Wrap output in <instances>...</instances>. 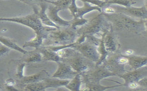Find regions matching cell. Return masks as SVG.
Listing matches in <instances>:
<instances>
[{"instance_id":"d4e9b609","label":"cell","mask_w":147,"mask_h":91,"mask_svg":"<svg viewBox=\"0 0 147 91\" xmlns=\"http://www.w3.org/2000/svg\"><path fill=\"white\" fill-rule=\"evenodd\" d=\"M101 41L100 44L98 47V52L100 55V58L98 62L96 64V65H100L104 64V62L106 61L108 57L109 56V52L106 50L104 43L103 39L101 37Z\"/></svg>"},{"instance_id":"4316f807","label":"cell","mask_w":147,"mask_h":91,"mask_svg":"<svg viewBox=\"0 0 147 91\" xmlns=\"http://www.w3.org/2000/svg\"><path fill=\"white\" fill-rule=\"evenodd\" d=\"M17 82L12 78H9V79H7L5 81V83L1 86L3 90L6 91H20L16 87Z\"/></svg>"},{"instance_id":"d6a6232c","label":"cell","mask_w":147,"mask_h":91,"mask_svg":"<svg viewBox=\"0 0 147 91\" xmlns=\"http://www.w3.org/2000/svg\"><path fill=\"white\" fill-rule=\"evenodd\" d=\"M102 13L105 14L114 13L116 12L115 9L108 6H104L102 7Z\"/></svg>"},{"instance_id":"f546056e","label":"cell","mask_w":147,"mask_h":91,"mask_svg":"<svg viewBox=\"0 0 147 91\" xmlns=\"http://www.w3.org/2000/svg\"><path fill=\"white\" fill-rule=\"evenodd\" d=\"M86 40L87 41L97 47L100 44L101 41V37H96V35H86Z\"/></svg>"},{"instance_id":"44dd1931","label":"cell","mask_w":147,"mask_h":91,"mask_svg":"<svg viewBox=\"0 0 147 91\" xmlns=\"http://www.w3.org/2000/svg\"><path fill=\"white\" fill-rule=\"evenodd\" d=\"M93 10H97L101 12V9L98 6H92L88 3V2H85L83 7L80 8L77 7L74 18H83L85 14L92 11Z\"/></svg>"},{"instance_id":"f1b7e54d","label":"cell","mask_w":147,"mask_h":91,"mask_svg":"<svg viewBox=\"0 0 147 91\" xmlns=\"http://www.w3.org/2000/svg\"><path fill=\"white\" fill-rule=\"evenodd\" d=\"M107 3H118L123 5L126 7H129L131 6L132 5L136 3L135 1H134L133 0H107Z\"/></svg>"},{"instance_id":"ba28073f","label":"cell","mask_w":147,"mask_h":91,"mask_svg":"<svg viewBox=\"0 0 147 91\" xmlns=\"http://www.w3.org/2000/svg\"><path fill=\"white\" fill-rule=\"evenodd\" d=\"M73 48L96 64L99 60L100 55L98 52V47L86 40L80 43L75 42Z\"/></svg>"},{"instance_id":"9a60e30c","label":"cell","mask_w":147,"mask_h":91,"mask_svg":"<svg viewBox=\"0 0 147 91\" xmlns=\"http://www.w3.org/2000/svg\"><path fill=\"white\" fill-rule=\"evenodd\" d=\"M59 11L61 10L59 8L54 5L49 4L46 12L50 20L58 27H69L70 26L71 21H66L60 17L58 14Z\"/></svg>"},{"instance_id":"8992f818","label":"cell","mask_w":147,"mask_h":91,"mask_svg":"<svg viewBox=\"0 0 147 91\" xmlns=\"http://www.w3.org/2000/svg\"><path fill=\"white\" fill-rule=\"evenodd\" d=\"M111 54L102 64L110 72L118 77L126 72L125 67L126 65L128 64V58L119 52Z\"/></svg>"},{"instance_id":"5b68a950","label":"cell","mask_w":147,"mask_h":91,"mask_svg":"<svg viewBox=\"0 0 147 91\" xmlns=\"http://www.w3.org/2000/svg\"><path fill=\"white\" fill-rule=\"evenodd\" d=\"M110 23L106 19L102 12L88 19V21L82 27L77 28L79 37L86 35H100L109 29Z\"/></svg>"},{"instance_id":"52a82bcc","label":"cell","mask_w":147,"mask_h":91,"mask_svg":"<svg viewBox=\"0 0 147 91\" xmlns=\"http://www.w3.org/2000/svg\"><path fill=\"white\" fill-rule=\"evenodd\" d=\"M82 79V84L91 83L100 84L102 79L110 77L116 76L111 73L103 64L96 65L88 71L81 74Z\"/></svg>"},{"instance_id":"484cf974","label":"cell","mask_w":147,"mask_h":91,"mask_svg":"<svg viewBox=\"0 0 147 91\" xmlns=\"http://www.w3.org/2000/svg\"><path fill=\"white\" fill-rule=\"evenodd\" d=\"M44 1L49 4L54 5L60 10L69 8L72 2V0H57L55 1H50L48 0Z\"/></svg>"},{"instance_id":"e0dca14e","label":"cell","mask_w":147,"mask_h":91,"mask_svg":"<svg viewBox=\"0 0 147 91\" xmlns=\"http://www.w3.org/2000/svg\"><path fill=\"white\" fill-rule=\"evenodd\" d=\"M119 13L126 15L129 17H134L145 20L147 17V10L145 7L140 8L128 7L127 8H117L116 9Z\"/></svg>"},{"instance_id":"d6986e66","label":"cell","mask_w":147,"mask_h":91,"mask_svg":"<svg viewBox=\"0 0 147 91\" xmlns=\"http://www.w3.org/2000/svg\"><path fill=\"white\" fill-rule=\"evenodd\" d=\"M19 59L28 64L42 61V55L37 49H35L34 50L28 51L26 54H24Z\"/></svg>"},{"instance_id":"8fae6325","label":"cell","mask_w":147,"mask_h":91,"mask_svg":"<svg viewBox=\"0 0 147 91\" xmlns=\"http://www.w3.org/2000/svg\"><path fill=\"white\" fill-rule=\"evenodd\" d=\"M27 65L19 58L10 60L8 68V74L10 78H13L16 82L21 79L24 76V69Z\"/></svg>"},{"instance_id":"7a4b0ae2","label":"cell","mask_w":147,"mask_h":91,"mask_svg":"<svg viewBox=\"0 0 147 91\" xmlns=\"http://www.w3.org/2000/svg\"><path fill=\"white\" fill-rule=\"evenodd\" d=\"M57 53L62 58V61L69 65L79 73L82 74L88 71L96 65L73 48H65Z\"/></svg>"},{"instance_id":"d590c367","label":"cell","mask_w":147,"mask_h":91,"mask_svg":"<svg viewBox=\"0 0 147 91\" xmlns=\"http://www.w3.org/2000/svg\"><path fill=\"white\" fill-rule=\"evenodd\" d=\"M145 7L147 10V0H145Z\"/></svg>"},{"instance_id":"836d02e7","label":"cell","mask_w":147,"mask_h":91,"mask_svg":"<svg viewBox=\"0 0 147 91\" xmlns=\"http://www.w3.org/2000/svg\"><path fill=\"white\" fill-rule=\"evenodd\" d=\"M141 88H144V90H147V77L144 78L138 82Z\"/></svg>"},{"instance_id":"9c48e42d","label":"cell","mask_w":147,"mask_h":91,"mask_svg":"<svg viewBox=\"0 0 147 91\" xmlns=\"http://www.w3.org/2000/svg\"><path fill=\"white\" fill-rule=\"evenodd\" d=\"M101 37L103 38L106 50L109 54H113L119 52L120 45L118 42L115 32L111 26L109 29L106 30L101 34Z\"/></svg>"},{"instance_id":"3957f363","label":"cell","mask_w":147,"mask_h":91,"mask_svg":"<svg viewBox=\"0 0 147 91\" xmlns=\"http://www.w3.org/2000/svg\"><path fill=\"white\" fill-rule=\"evenodd\" d=\"M1 21H10L27 26L34 30L35 37L45 41L47 38L49 32L58 29L54 27L44 26L38 15L34 12L32 14L24 17L12 18H1Z\"/></svg>"},{"instance_id":"6da1fadb","label":"cell","mask_w":147,"mask_h":91,"mask_svg":"<svg viewBox=\"0 0 147 91\" xmlns=\"http://www.w3.org/2000/svg\"><path fill=\"white\" fill-rule=\"evenodd\" d=\"M103 14L115 32L124 31L138 34L144 33L146 30L145 20L136 21L121 13Z\"/></svg>"},{"instance_id":"603a6c76","label":"cell","mask_w":147,"mask_h":91,"mask_svg":"<svg viewBox=\"0 0 147 91\" xmlns=\"http://www.w3.org/2000/svg\"><path fill=\"white\" fill-rule=\"evenodd\" d=\"M82 84V79L81 73H78L74 78L65 86L66 88L69 91H80Z\"/></svg>"},{"instance_id":"7402d4cb","label":"cell","mask_w":147,"mask_h":91,"mask_svg":"<svg viewBox=\"0 0 147 91\" xmlns=\"http://www.w3.org/2000/svg\"><path fill=\"white\" fill-rule=\"evenodd\" d=\"M0 42L1 43L6 46L10 49L16 50L17 51L23 54L28 52L27 51L25 50L17 44L15 40L10 39L9 38L1 36L0 37Z\"/></svg>"},{"instance_id":"ffe728a7","label":"cell","mask_w":147,"mask_h":91,"mask_svg":"<svg viewBox=\"0 0 147 91\" xmlns=\"http://www.w3.org/2000/svg\"><path fill=\"white\" fill-rule=\"evenodd\" d=\"M127 56V55H126ZM128 59V64L133 69H137L147 66V56H127Z\"/></svg>"},{"instance_id":"8d00e7d4","label":"cell","mask_w":147,"mask_h":91,"mask_svg":"<svg viewBox=\"0 0 147 91\" xmlns=\"http://www.w3.org/2000/svg\"><path fill=\"white\" fill-rule=\"evenodd\" d=\"M145 21H147V18H146V19H145Z\"/></svg>"},{"instance_id":"1f68e13d","label":"cell","mask_w":147,"mask_h":91,"mask_svg":"<svg viewBox=\"0 0 147 91\" xmlns=\"http://www.w3.org/2000/svg\"><path fill=\"white\" fill-rule=\"evenodd\" d=\"M19 1L32 7V6H34V5H38V2L41 0H19Z\"/></svg>"},{"instance_id":"cb8c5ba5","label":"cell","mask_w":147,"mask_h":91,"mask_svg":"<svg viewBox=\"0 0 147 91\" xmlns=\"http://www.w3.org/2000/svg\"><path fill=\"white\" fill-rule=\"evenodd\" d=\"M84 87L81 88L80 91H105L111 88H115V87H119L123 86L122 84L119 85L113 86H104L100 84H94L91 83H84L83 84Z\"/></svg>"},{"instance_id":"5bb4252c","label":"cell","mask_w":147,"mask_h":91,"mask_svg":"<svg viewBox=\"0 0 147 91\" xmlns=\"http://www.w3.org/2000/svg\"><path fill=\"white\" fill-rule=\"evenodd\" d=\"M50 75L46 70H42L38 73L31 75L24 76L21 79L17 82L16 87L20 91L22 87L26 85L39 82L46 78L50 77Z\"/></svg>"},{"instance_id":"4fadbf2b","label":"cell","mask_w":147,"mask_h":91,"mask_svg":"<svg viewBox=\"0 0 147 91\" xmlns=\"http://www.w3.org/2000/svg\"><path fill=\"white\" fill-rule=\"evenodd\" d=\"M58 68L52 76V78H57L62 80H70L78 74L69 65L64 62L60 61L57 63Z\"/></svg>"},{"instance_id":"83f0119b","label":"cell","mask_w":147,"mask_h":91,"mask_svg":"<svg viewBox=\"0 0 147 91\" xmlns=\"http://www.w3.org/2000/svg\"><path fill=\"white\" fill-rule=\"evenodd\" d=\"M88 19H85L83 18H74L71 21L70 27L74 29L77 30L78 27H82L88 21Z\"/></svg>"},{"instance_id":"30bf717a","label":"cell","mask_w":147,"mask_h":91,"mask_svg":"<svg viewBox=\"0 0 147 91\" xmlns=\"http://www.w3.org/2000/svg\"><path fill=\"white\" fill-rule=\"evenodd\" d=\"M118 77L124 80L123 86L127 85L133 82H138L144 78L147 77V66L138 69H134L131 71H126L123 74L118 76Z\"/></svg>"},{"instance_id":"4dcf8cb0","label":"cell","mask_w":147,"mask_h":91,"mask_svg":"<svg viewBox=\"0 0 147 91\" xmlns=\"http://www.w3.org/2000/svg\"><path fill=\"white\" fill-rule=\"evenodd\" d=\"M11 49L9 48L8 47H7L6 46L4 45L3 44L1 43L0 46V55H1V58L3 57L5 55L7 54L8 52H10Z\"/></svg>"},{"instance_id":"ac0fdd59","label":"cell","mask_w":147,"mask_h":91,"mask_svg":"<svg viewBox=\"0 0 147 91\" xmlns=\"http://www.w3.org/2000/svg\"><path fill=\"white\" fill-rule=\"evenodd\" d=\"M37 50L42 55V61H53L58 63L62 61V58L57 52L50 49L48 46H42Z\"/></svg>"},{"instance_id":"e575fe53","label":"cell","mask_w":147,"mask_h":91,"mask_svg":"<svg viewBox=\"0 0 147 91\" xmlns=\"http://www.w3.org/2000/svg\"><path fill=\"white\" fill-rule=\"evenodd\" d=\"M145 26H146V30L144 32H146L147 33V22H146V21H145Z\"/></svg>"},{"instance_id":"2e32d148","label":"cell","mask_w":147,"mask_h":91,"mask_svg":"<svg viewBox=\"0 0 147 91\" xmlns=\"http://www.w3.org/2000/svg\"><path fill=\"white\" fill-rule=\"evenodd\" d=\"M70 80H62L57 78L49 77L38 82L39 91H45L49 88H56L65 86Z\"/></svg>"},{"instance_id":"7c38bea8","label":"cell","mask_w":147,"mask_h":91,"mask_svg":"<svg viewBox=\"0 0 147 91\" xmlns=\"http://www.w3.org/2000/svg\"><path fill=\"white\" fill-rule=\"evenodd\" d=\"M48 6V3L45 1L44 0H41L38 5L32 6V8L34 9V12L38 15V17H39V19L41 21L43 24L48 27L59 28L60 27L55 24L48 17L46 12Z\"/></svg>"},{"instance_id":"277c9868","label":"cell","mask_w":147,"mask_h":91,"mask_svg":"<svg viewBox=\"0 0 147 91\" xmlns=\"http://www.w3.org/2000/svg\"><path fill=\"white\" fill-rule=\"evenodd\" d=\"M77 30L69 26L60 27L49 32L42 46H63L71 44L78 38Z\"/></svg>"}]
</instances>
